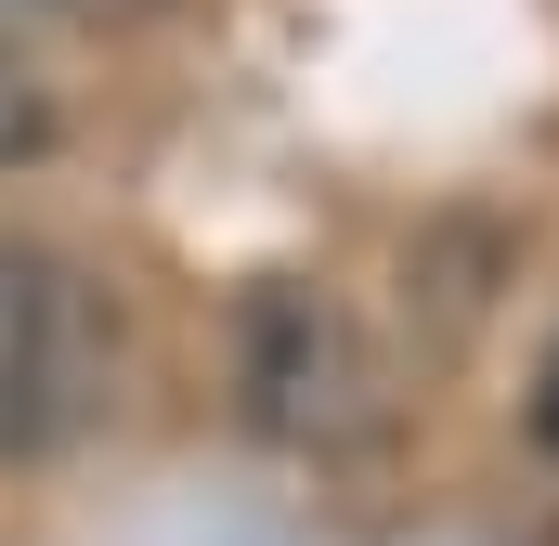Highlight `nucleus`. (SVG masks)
Listing matches in <instances>:
<instances>
[{
    "label": "nucleus",
    "instance_id": "f257e3e1",
    "mask_svg": "<svg viewBox=\"0 0 559 546\" xmlns=\"http://www.w3.org/2000/svg\"><path fill=\"white\" fill-rule=\"evenodd\" d=\"M105 404V299L92 273L0 235V455H52Z\"/></svg>",
    "mask_w": 559,
    "mask_h": 546
},
{
    "label": "nucleus",
    "instance_id": "f03ea898",
    "mask_svg": "<svg viewBox=\"0 0 559 546\" xmlns=\"http://www.w3.org/2000/svg\"><path fill=\"white\" fill-rule=\"evenodd\" d=\"M26 156H52V92H39V66L0 52V169H26Z\"/></svg>",
    "mask_w": 559,
    "mask_h": 546
},
{
    "label": "nucleus",
    "instance_id": "7ed1b4c3",
    "mask_svg": "<svg viewBox=\"0 0 559 546\" xmlns=\"http://www.w3.org/2000/svg\"><path fill=\"white\" fill-rule=\"evenodd\" d=\"M534 429L559 442V352H547V378H534Z\"/></svg>",
    "mask_w": 559,
    "mask_h": 546
},
{
    "label": "nucleus",
    "instance_id": "20e7f679",
    "mask_svg": "<svg viewBox=\"0 0 559 546\" xmlns=\"http://www.w3.org/2000/svg\"><path fill=\"white\" fill-rule=\"evenodd\" d=\"M26 13H143V0H26Z\"/></svg>",
    "mask_w": 559,
    "mask_h": 546
}]
</instances>
